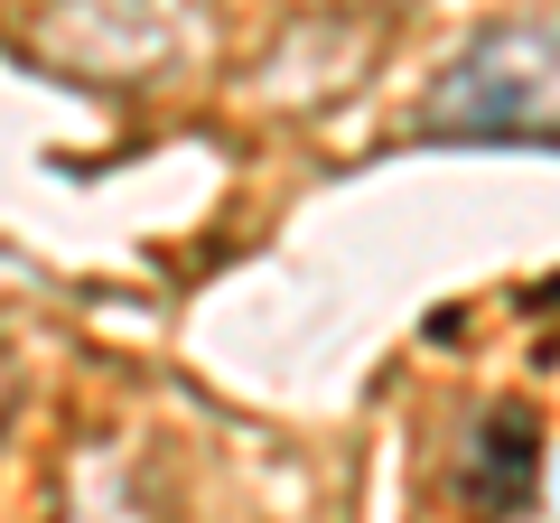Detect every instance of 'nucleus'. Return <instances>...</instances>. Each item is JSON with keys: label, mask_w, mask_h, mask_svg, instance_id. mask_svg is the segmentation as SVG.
I'll list each match as a JSON object with an SVG mask.
<instances>
[{"label": "nucleus", "mask_w": 560, "mask_h": 523, "mask_svg": "<svg viewBox=\"0 0 560 523\" xmlns=\"http://www.w3.org/2000/svg\"><path fill=\"white\" fill-rule=\"evenodd\" d=\"M533 440H541V430H533V411H523V403H504L495 421L477 430V477H467V486H477V504L514 514V504L533 496V467H541V449H533Z\"/></svg>", "instance_id": "f03ea898"}, {"label": "nucleus", "mask_w": 560, "mask_h": 523, "mask_svg": "<svg viewBox=\"0 0 560 523\" xmlns=\"http://www.w3.org/2000/svg\"><path fill=\"white\" fill-rule=\"evenodd\" d=\"M560 131V20H504L430 75L411 141H551Z\"/></svg>", "instance_id": "f257e3e1"}]
</instances>
